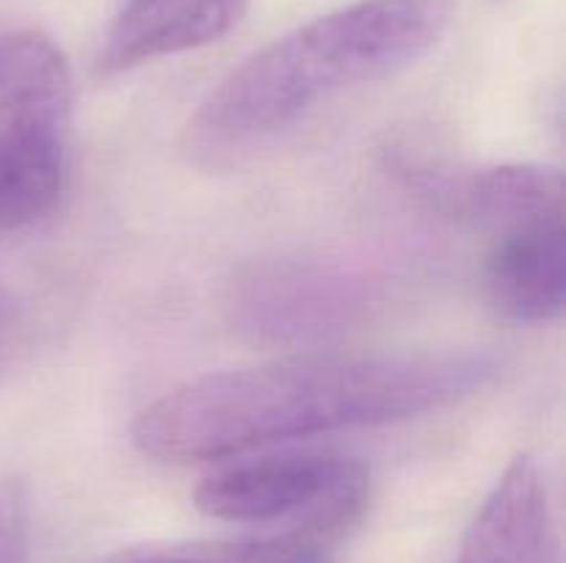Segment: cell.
Listing matches in <instances>:
<instances>
[{
	"mask_svg": "<svg viewBox=\"0 0 566 563\" xmlns=\"http://www.w3.org/2000/svg\"><path fill=\"white\" fill-rule=\"evenodd\" d=\"M459 563H558V535L539 464L517 456L475 513Z\"/></svg>",
	"mask_w": 566,
	"mask_h": 563,
	"instance_id": "cell-7",
	"label": "cell"
},
{
	"mask_svg": "<svg viewBox=\"0 0 566 563\" xmlns=\"http://www.w3.org/2000/svg\"><path fill=\"white\" fill-rule=\"evenodd\" d=\"M363 480H368V469L352 458L335 453H280L210 472L193 491V502L221 522H293Z\"/></svg>",
	"mask_w": 566,
	"mask_h": 563,
	"instance_id": "cell-5",
	"label": "cell"
},
{
	"mask_svg": "<svg viewBox=\"0 0 566 563\" xmlns=\"http://www.w3.org/2000/svg\"><path fill=\"white\" fill-rule=\"evenodd\" d=\"M486 351L313 357L193 379L133 419V445L166 464L213 461L332 431L423 417L484 390Z\"/></svg>",
	"mask_w": 566,
	"mask_h": 563,
	"instance_id": "cell-1",
	"label": "cell"
},
{
	"mask_svg": "<svg viewBox=\"0 0 566 563\" xmlns=\"http://www.w3.org/2000/svg\"><path fill=\"white\" fill-rule=\"evenodd\" d=\"M486 296L501 318L551 323L566 307L564 219L531 221L501 232L484 268Z\"/></svg>",
	"mask_w": 566,
	"mask_h": 563,
	"instance_id": "cell-8",
	"label": "cell"
},
{
	"mask_svg": "<svg viewBox=\"0 0 566 563\" xmlns=\"http://www.w3.org/2000/svg\"><path fill=\"white\" fill-rule=\"evenodd\" d=\"M409 182L437 210L459 221L506 232L531 221L564 219V177L545 166H492L475 171H442L403 163Z\"/></svg>",
	"mask_w": 566,
	"mask_h": 563,
	"instance_id": "cell-6",
	"label": "cell"
},
{
	"mask_svg": "<svg viewBox=\"0 0 566 563\" xmlns=\"http://www.w3.org/2000/svg\"><path fill=\"white\" fill-rule=\"evenodd\" d=\"M31 541V497L14 475L0 478V563H25Z\"/></svg>",
	"mask_w": 566,
	"mask_h": 563,
	"instance_id": "cell-11",
	"label": "cell"
},
{
	"mask_svg": "<svg viewBox=\"0 0 566 563\" xmlns=\"http://www.w3.org/2000/svg\"><path fill=\"white\" fill-rule=\"evenodd\" d=\"M374 307L363 276L321 259L249 265L230 296V320L243 337L269 346H304L354 329Z\"/></svg>",
	"mask_w": 566,
	"mask_h": 563,
	"instance_id": "cell-4",
	"label": "cell"
},
{
	"mask_svg": "<svg viewBox=\"0 0 566 563\" xmlns=\"http://www.w3.org/2000/svg\"><path fill=\"white\" fill-rule=\"evenodd\" d=\"M70 125L72 72L59 44L36 28H0V230L55 208Z\"/></svg>",
	"mask_w": 566,
	"mask_h": 563,
	"instance_id": "cell-3",
	"label": "cell"
},
{
	"mask_svg": "<svg viewBox=\"0 0 566 563\" xmlns=\"http://www.w3.org/2000/svg\"><path fill=\"white\" fill-rule=\"evenodd\" d=\"M17 329H20V304L11 296L9 287L0 282V353L11 346Z\"/></svg>",
	"mask_w": 566,
	"mask_h": 563,
	"instance_id": "cell-12",
	"label": "cell"
},
{
	"mask_svg": "<svg viewBox=\"0 0 566 563\" xmlns=\"http://www.w3.org/2000/svg\"><path fill=\"white\" fill-rule=\"evenodd\" d=\"M243 9L247 0H127L105 39L99 70L127 72L219 42Z\"/></svg>",
	"mask_w": 566,
	"mask_h": 563,
	"instance_id": "cell-9",
	"label": "cell"
},
{
	"mask_svg": "<svg viewBox=\"0 0 566 563\" xmlns=\"http://www.w3.org/2000/svg\"><path fill=\"white\" fill-rule=\"evenodd\" d=\"M363 508L348 497L329 500L315 511L293 519L271 535L232 541H180V544H144L119 552L103 563H315L359 519Z\"/></svg>",
	"mask_w": 566,
	"mask_h": 563,
	"instance_id": "cell-10",
	"label": "cell"
},
{
	"mask_svg": "<svg viewBox=\"0 0 566 563\" xmlns=\"http://www.w3.org/2000/svg\"><path fill=\"white\" fill-rule=\"evenodd\" d=\"M451 20L453 0H359L304 22L205 97L186 127L188 155L235 163L324 99L412 66L440 44Z\"/></svg>",
	"mask_w": 566,
	"mask_h": 563,
	"instance_id": "cell-2",
	"label": "cell"
}]
</instances>
